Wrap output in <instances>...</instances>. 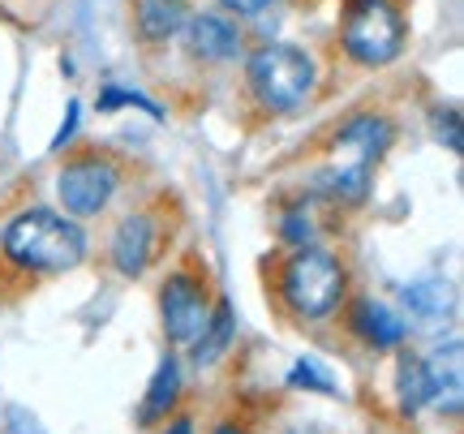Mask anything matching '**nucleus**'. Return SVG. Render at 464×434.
<instances>
[{"label": "nucleus", "instance_id": "obj_1", "mask_svg": "<svg viewBox=\"0 0 464 434\" xmlns=\"http://www.w3.org/2000/svg\"><path fill=\"white\" fill-rule=\"evenodd\" d=\"M5 254L17 267L31 271H69L86 258V233L73 219L56 216V211H22V216L5 228Z\"/></svg>", "mask_w": 464, "mask_h": 434}, {"label": "nucleus", "instance_id": "obj_2", "mask_svg": "<svg viewBox=\"0 0 464 434\" xmlns=\"http://www.w3.org/2000/svg\"><path fill=\"white\" fill-rule=\"evenodd\" d=\"M392 142V125L382 117H357L348 121L332 147V189L348 202H362L382 150Z\"/></svg>", "mask_w": 464, "mask_h": 434}, {"label": "nucleus", "instance_id": "obj_3", "mask_svg": "<svg viewBox=\"0 0 464 434\" xmlns=\"http://www.w3.org/2000/svg\"><path fill=\"white\" fill-rule=\"evenodd\" d=\"M249 86L271 112H293L314 91V61L293 43H271L249 56Z\"/></svg>", "mask_w": 464, "mask_h": 434}, {"label": "nucleus", "instance_id": "obj_4", "mask_svg": "<svg viewBox=\"0 0 464 434\" xmlns=\"http://www.w3.org/2000/svg\"><path fill=\"white\" fill-rule=\"evenodd\" d=\"M344 48L362 65H387L404 48V22L392 0H353L344 14Z\"/></svg>", "mask_w": 464, "mask_h": 434}, {"label": "nucleus", "instance_id": "obj_5", "mask_svg": "<svg viewBox=\"0 0 464 434\" xmlns=\"http://www.w3.org/2000/svg\"><path fill=\"white\" fill-rule=\"evenodd\" d=\"M344 297V271L327 250H301L284 267V301L301 318H327Z\"/></svg>", "mask_w": 464, "mask_h": 434}, {"label": "nucleus", "instance_id": "obj_6", "mask_svg": "<svg viewBox=\"0 0 464 434\" xmlns=\"http://www.w3.org/2000/svg\"><path fill=\"white\" fill-rule=\"evenodd\" d=\"M56 194H61L69 216H100L116 194V168L103 159H78L61 172Z\"/></svg>", "mask_w": 464, "mask_h": 434}, {"label": "nucleus", "instance_id": "obj_7", "mask_svg": "<svg viewBox=\"0 0 464 434\" xmlns=\"http://www.w3.org/2000/svg\"><path fill=\"white\" fill-rule=\"evenodd\" d=\"M164 301V327L177 344H194L211 318V301H207V288L194 280V275H172L160 293Z\"/></svg>", "mask_w": 464, "mask_h": 434}, {"label": "nucleus", "instance_id": "obj_8", "mask_svg": "<svg viewBox=\"0 0 464 434\" xmlns=\"http://www.w3.org/2000/svg\"><path fill=\"white\" fill-rule=\"evenodd\" d=\"M421 366H426V383H430V404L448 409V413H460V400H464V349H460V340H448L443 349H434Z\"/></svg>", "mask_w": 464, "mask_h": 434}, {"label": "nucleus", "instance_id": "obj_9", "mask_svg": "<svg viewBox=\"0 0 464 434\" xmlns=\"http://www.w3.org/2000/svg\"><path fill=\"white\" fill-rule=\"evenodd\" d=\"M150 250H155V219H150V216L121 219L116 241H112L116 267L125 271V275H142V271H147V263H150Z\"/></svg>", "mask_w": 464, "mask_h": 434}, {"label": "nucleus", "instance_id": "obj_10", "mask_svg": "<svg viewBox=\"0 0 464 434\" xmlns=\"http://www.w3.org/2000/svg\"><path fill=\"white\" fill-rule=\"evenodd\" d=\"M185 39H189V52L202 56V61H228V56L241 52V34H237V26L224 22V17H216V14L194 17V22L185 26Z\"/></svg>", "mask_w": 464, "mask_h": 434}, {"label": "nucleus", "instance_id": "obj_11", "mask_svg": "<svg viewBox=\"0 0 464 434\" xmlns=\"http://www.w3.org/2000/svg\"><path fill=\"white\" fill-rule=\"evenodd\" d=\"M353 327H357V335H362L365 344H374V349H396L400 340H404V323H400L382 301H362L357 314H353Z\"/></svg>", "mask_w": 464, "mask_h": 434}, {"label": "nucleus", "instance_id": "obj_12", "mask_svg": "<svg viewBox=\"0 0 464 434\" xmlns=\"http://www.w3.org/2000/svg\"><path fill=\"white\" fill-rule=\"evenodd\" d=\"M177 396H181V366H177L172 357H164V362H160V370H155V379H150V387H147V400H142L138 421H142V426H150V421L168 418V409L177 404Z\"/></svg>", "mask_w": 464, "mask_h": 434}, {"label": "nucleus", "instance_id": "obj_13", "mask_svg": "<svg viewBox=\"0 0 464 434\" xmlns=\"http://www.w3.org/2000/svg\"><path fill=\"white\" fill-rule=\"evenodd\" d=\"M404 305L413 310L417 318H448L456 310V288L443 285V280H421V285L404 288Z\"/></svg>", "mask_w": 464, "mask_h": 434}, {"label": "nucleus", "instance_id": "obj_14", "mask_svg": "<svg viewBox=\"0 0 464 434\" xmlns=\"http://www.w3.org/2000/svg\"><path fill=\"white\" fill-rule=\"evenodd\" d=\"M138 26L147 39H168L185 26L181 0H138Z\"/></svg>", "mask_w": 464, "mask_h": 434}, {"label": "nucleus", "instance_id": "obj_15", "mask_svg": "<svg viewBox=\"0 0 464 434\" xmlns=\"http://www.w3.org/2000/svg\"><path fill=\"white\" fill-rule=\"evenodd\" d=\"M228 340H232V310H228V305H219L216 318H207L202 335L194 340V362H198V366L219 362V352L228 349Z\"/></svg>", "mask_w": 464, "mask_h": 434}, {"label": "nucleus", "instance_id": "obj_16", "mask_svg": "<svg viewBox=\"0 0 464 434\" xmlns=\"http://www.w3.org/2000/svg\"><path fill=\"white\" fill-rule=\"evenodd\" d=\"M396 387H400V409H404V413H417L421 404H430V383H426V366H421L417 357H404V362H400V379H396Z\"/></svg>", "mask_w": 464, "mask_h": 434}, {"label": "nucleus", "instance_id": "obj_17", "mask_svg": "<svg viewBox=\"0 0 464 434\" xmlns=\"http://www.w3.org/2000/svg\"><path fill=\"white\" fill-rule=\"evenodd\" d=\"M288 383H293V387H314V391H335V383L323 374V366H318V362H297V366H293V374H288Z\"/></svg>", "mask_w": 464, "mask_h": 434}, {"label": "nucleus", "instance_id": "obj_18", "mask_svg": "<svg viewBox=\"0 0 464 434\" xmlns=\"http://www.w3.org/2000/svg\"><path fill=\"white\" fill-rule=\"evenodd\" d=\"M121 103H142L147 112H155L147 100H138V95H130V91H116V86H108V91H103V100H100V108L108 112V108H121Z\"/></svg>", "mask_w": 464, "mask_h": 434}, {"label": "nucleus", "instance_id": "obj_19", "mask_svg": "<svg viewBox=\"0 0 464 434\" xmlns=\"http://www.w3.org/2000/svg\"><path fill=\"white\" fill-rule=\"evenodd\" d=\"M266 5H276V0H224V9H232V14H241V17L263 14Z\"/></svg>", "mask_w": 464, "mask_h": 434}, {"label": "nucleus", "instance_id": "obj_20", "mask_svg": "<svg viewBox=\"0 0 464 434\" xmlns=\"http://www.w3.org/2000/svg\"><path fill=\"white\" fill-rule=\"evenodd\" d=\"M14 434H39V426L31 421V430H26V413H22V409H14Z\"/></svg>", "mask_w": 464, "mask_h": 434}, {"label": "nucleus", "instance_id": "obj_21", "mask_svg": "<svg viewBox=\"0 0 464 434\" xmlns=\"http://www.w3.org/2000/svg\"><path fill=\"white\" fill-rule=\"evenodd\" d=\"M164 434H194V421H172Z\"/></svg>", "mask_w": 464, "mask_h": 434}, {"label": "nucleus", "instance_id": "obj_22", "mask_svg": "<svg viewBox=\"0 0 464 434\" xmlns=\"http://www.w3.org/2000/svg\"><path fill=\"white\" fill-rule=\"evenodd\" d=\"M216 434H241V430H232V426H219V430Z\"/></svg>", "mask_w": 464, "mask_h": 434}]
</instances>
